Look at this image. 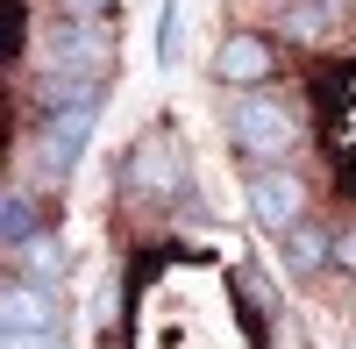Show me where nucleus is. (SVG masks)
<instances>
[{
	"instance_id": "7",
	"label": "nucleus",
	"mask_w": 356,
	"mask_h": 349,
	"mask_svg": "<svg viewBox=\"0 0 356 349\" xmlns=\"http://www.w3.org/2000/svg\"><path fill=\"white\" fill-rule=\"evenodd\" d=\"M271 72H278V50H271V36H257V29H235L214 50V79H228L235 93H257Z\"/></svg>"
},
{
	"instance_id": "11",
	"label": "nucleus",
	"mask_w": 356,
	"mask_h": 349,
	"mask_svg": "<svg viewBox=\"0 0 356 349\" xmlns=\"http://www.w3.org/2000/svg\"><path fill=\"white\" fill-rule=\"evenodd\" d=\"M335 29V0H292L285 8V36L292 43H321Z\"/></svg>"
},
{
	"instance_id": "15",
	"label": "nucleus",
	"mask_w": 356,
	"mask_h": 349,
	"mask_svg": "<svg viewBox=\"0 0 356 349\" xmlns=\"http://www.w3.org/2000/svg\"><path fill=\"white\" fill-rule=\"evenodd\" d=\"M36 349H72V342H65V328H50V335H36Z\"/></svg>"
},
{
	"instance_id": "2",
	"label": "nucleus",
	"mask_w": 356,
	"mask_h": 349,
	"mask_svg": "<svg viewBox=\"0 0 356 349\" xmlns=\"http://www.w3.org/2000/svg\"><path fill=\"white\" fill-rule=\"evenodd\" d=\"M228 136H235V150H243V157L278 164V157H292V143H300V114L257 86V93H243V100L228 107Z\"/></svg>"
},
{
	"instance_id": "3",
	"label": "nucleus",
	"mask_w": 356,
	"mask_h": 349,
	"mask_svg": "<svg viewBox=\"0 0 356 349\" xmlns=\"http://www.w3.org/2000/svg\"><path fill=\"white\" fill-rule=\"evenodd\" d=\"M129 200H150V207H164V200L186 193V143H178V129H143L136 150H129Z\"/></svg>"
},
{
	"instance_id": "1",
	"label": "nucleus",
	"mask_w": 356,
	"mask_h": 349,
	"mask_svg": "<svg viewBox=\"0 0 356 349\" xmlns=\"http://www.w3.org/2000/svg\"><path fill=\"white\" fill-rule=\"evenodd\" d=\"M43 79H86V86H107L114 79V36L100 22H57L43 36V57H36Z\"/></svg>"
},
{
	"instance_id": "10",
	"label": "nucleus",
	"mask_w": 356,
	"mask_h": 349,
	"mask_svg": "<svg viewBox=\"0 0 356 349\" xmlns=\"http://www.w3.org/2000/svg\"><path fill=\"white\" fill-rule=\"evenodd\" d=\"M0 221H8V228H0L8 257H15L22 243H36V236H43V221H36V207H29V186H22V179H8V200H0Z\"/></svg>"
},
{
	"instance_id": "4",
	"label": "nucleus",
	"mask_w": 356,
	"mask_h": 349,
	"mask_svg": "<svg viewBox=\"0 0 356 349\" xmlns=\"http://www.w3.org/2000/svg\"><path fill=\"white\" fill-rule=\"evenodd\" d=\"M100 129V100H79V107H50L43 129H36V164L43 179H65V171L86 157V143Z\"/></svg>"
},
{
	"instance_id": "9",
	"label": "nucleus",
	"mask_w": 356,
	"mask_h": 349,
	"mask_svg": "<svg viewBox=\"0 0 356 349\" xmlns=\"http://www.w3.org/2000/svg\"><path fill=\"white\" fill-rule=\"evenodd\" d=\"M15 264H22V278H36V285H65L72 257H65V243H57L50 228H43L36 243H22V250H15Z\"/></svg>"
},
{
	"instance_id": "5",
	"label": "nucleus",
	"mask_w": 356,
	"mask_h": 349,
	"mask_svg": "<svg viewBox=\"0 0 356 349\" xmlns=\"http://www.w3.org/2000/svg\"><path fill=\"white\" fill-rule=\"evenodd\" d=\"M300 214H307V179H292L278 164H257L250 171V221L264 236H292Z\"/></svg>"
},
{
	"instance_id": "6",
	"label": "nucleus",
	"mask_w": 356,
	"mask_h": 349,
	"mask_svg": "<svg viewBox=\"0 0 356 349\" xmlns=\"http://www.w3.org/2000/svg\"><path fill=\"white\" fill-rule=\"evenodd\" d=\"M0 321H8V335H50V328H65V314H57V285L8 278V285H0Z\"/></svg>"
},
{
	"instance_id": "14",
	"label": "nucleus",
	"mask_w": 356,
	"mask_h": 349,
	"mask_svg": "<svg viewBox=\"0 0 356 349\" xmlns=\"http://www.w3.org/2000/svg\"><path fill=\"white\" fill-rule=\"evenodd\" d=\"M335 264H342V271H356V221L335 236Z\"/></svg>"
},
{
	"instance_id": "12",
	"label": "nucleus",
	"mask_w": 356,
	"mask_h": 349,
	"mask_svg": "<svg viewBox=\"0 0 356 349\" xmlns=\"http://www.w3.org/2000/svg\"><path fill=\"white\" fill-rule=\"evenodd\" d=\"M171 50H178V0H164L157 15V65H171Z\"/></svg>"
},
{
	"instance_id": "16",
	"label": "nucleus",
	"mask_w": 356,
	"mask_h": 349,
	"mask_svg": "<svg viewBox=\"0 0 356 349\" xmlns=\"http://www.w3.org/2000/svg\"><path fill=\"white\" fill-rule=\"evenodd\" d=\"M0 349H36V335H8V342H0Z\"/></svg>"
},
{
	"instance_id": "13",
	"label": "nucleus",
	"mask_w": 356,
	"mask_h": 349,
	"mask_svg": "<svg viewBox=\"0 0 356 349\" xmlns=\"http://www.w3.org/2000/svg\"><path fill=\"white\" fill-rule=\"evenodd\" d=\"M57 8H65V15H72V22H100V15H107V8H114V0H57Z\"/></svg>"
},
{
	"instance_id": "8",
	"label": "nucleus",
	"mask_w": 356,
	"mask_h": 349,
	"mask_svg": "<svg viewBox=\"0 0 356 349\" xmlns=\"http://www.w3.org/2000/svg\"><path fill=\"white\" fill-rule=\"evenodd\" d=\"M321 264H335V236H328V228H292V236H285V271L292 278H314Z\"/></svg>"
}]
</instances>
